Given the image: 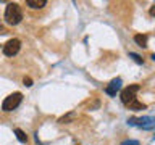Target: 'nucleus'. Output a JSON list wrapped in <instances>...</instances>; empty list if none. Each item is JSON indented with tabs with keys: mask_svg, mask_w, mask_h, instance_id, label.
<instances>
[{
	"mask_svg": "<svg viewBox=\"0 0 155 145\" xmlns=\"http://www.w3.org/2000/svg\"><path fill=\"white\" fill-rule=\"evenodd\" d=\"M23 19V10L18 3H8L7 8H5V21L12 26H16V24L21 23Z\"/></svg>",
	"mask_w": 155,
	"mask_h": 145,
	"instance_id": "f257e3e1",
	"label": "nucleus"
},
{
	"mask_svg": "<svg viewBox=\"0 0 155 145\" xmlns=\"http://www.w3.org/2000/svg\"><path fill=\"white\" fill-rule=\"evenodd\" d=\"M23 102V94L21 92H15V94L8 95L2 103V110L3 111H13L15 108H18L19 103Z\"/></svg>",
	"mask_w": 155,
	"mask_h": 145,
	"instance_id": "f03ea898",
	"label": "nucleus"
},
{
	"mask_svg": "<svg viewBox=\"0 0 155 145\" xmlns=\"http://www.w3.org/2000/svg\"><path fill=\"white\" fill-rule=\"evenodd\" d=\"M128 124L131 126H137L140 129H145V130H150L155 127V119L152 116H144V118H131L128 119Z\"/></svg>",
	"mask_w": 155,
	"mask_h": 145,
	"instance_id": "7ed1b4c3",
	"label": "nucleus"
},
{
	"mask_svg": "<svg viewBox=\"0 0 155 145\" xmlns=\"http://www.w3.org/2000/svg\"><path fill=\"white\" fill-rule=\"evenodd\" d=\"M139 84H133V85H128L126 89L121 90V95H120V98L121 102H123L124 105H129L131 102H134L136 100V94L139 92Z\"/></svg>",
	"mask_w": 155,
	"mask_h": 145,
	"instance_id": "20e7f679",
	"label": "nucleus"
},
{
	"mask_svg": "<svg viewBox=\"0 0 155 145\" xmlns=\"http://www.w3.org/2000/svg\"><path fill=\"white\" fill-rule=\"evenodd\" d=\"M21 48V40L19 39H10V40L3 45V55L7 56H15Z\"/></svg>",
	"mask_w": 155,
	"mask_h": 145,
	"instance_id": "39448f33",
	"label": "nucleus"
},
{
	"mask_svg": "<svg viewBox=\"0 0 155 145\" xmlns=\"http://www.w3.org/2000/svg\"><path fill=\"white\" fill-rule=\"evenodd\" d=\"M121 84H123L121 77H116V79H113L108 85L105 87V94H107V95H110V97H115V95H116V92L121 89Z\"/></svg>",
	"mask_w": 155,
	"mask_h": 145,
	"instance_id": "423d86ee",
	"label": "nucleus"
},
{
	"mask_svg": "<svg viewBox=\"0 0 155 145\" xmlns=\"http://www.w3.org/2000/svg\"><path fill=\"white\" fill-rule=\"evenodd\" d=\"M26 5L29 8H34V10H37V8H44L47 5V0H26Z\"/></svg>",
	"mask_w": 155,
	"mask_h": 145,
	"instance_id": "0eeeda50",
	"label": "nucleus"
},
{
	"mask_svg": "<svg viewBox=\"0 0 155 145\" xmlns=\"http://www.w3.org/2000/svg\"><path fill=\"white\" fill-rule=\"evenodd\" d=\"M147 40H149L147 34H136L134 36V42L137 44L139 47H147Z\"/></svg>",
	"mask_w": 155,
	"mask_h": 145,
	"instance_id": "6e6552de",
	"label": "nucleus"
},
{
	"mask_svg": "<svg viewBox=\"0 0 155 145\" xmlns=\"http://www.w3.org/2000/svg\"><path fill=\"white\" fill-rule=\"evenodd\" d=\"M128 106H129V110H133V111H139V110H145V108H147V105H145V103H140V102H137V100L131 102Z\"/></svg>",
	"mask_w": 155,
	"mask_h": 145,
	"instance_id": "1a4fd4ad",
	"label": "nucleus"
},
{
	"mask_svg": "<svg viewBox=\"0 0 155 145\" xmlns=\"http://www.w3.org/2000/svg\"><path fill=\"white\" fill-rule=\"evenodd\" d=\"M15 134H16V139H18L21 143H26V142H28V135L24 134V130H21V129H15Z\"/></svg>",
	"mask_w": 155,
	"mask_h": 145,
	"instance_id": "9d476101",
	"label": "nucleus"
},
{
	"mask_svg": "<svg viewBox=\"0 0 155 145\" xmlns=\"http://www.w3.org/2000/svg\"><path fill=\"white\" fill-rule=\"evenodd\" d=\"M129 58H133V60L137 63V65H144V60L140 58V55H137V53H133V52H131V53H129Z\"/></svg>",
	"mask_w": 155,
	"mask_h": 145,
	"instance_id": "9b49d317",
	"label": "nucleus"
},
{
	"mask_svg": "<svg viewBox=\"0 0 155 145\" xmlns=\"http://www.w3.org/2000/svg\"><path fill=\"white\" fill-rule=\"evenodd\" d=\"M73 118H74V113H70V114H66V116H63V118L58 119V123H68V121L73 119Z\"/></svg>",
	"mask_w": 155,
	"mask_h": 145,
	"instance_id": "f8f14e48",
	"label": "nucleus"
},
{
	"mask_svg": "<svg viewBox=\"0 0 155 145\" xmlns=\"http://www.w3.org/2000/svg\"><path fill=\"white\" fill-rule=\"evenodd\" d=\"M121 145H140V143L137 142V140H124Z\"/></svg>",
	"mask_w": 155,
	"mask_h": 145,
	"instance_id": "ddd939ff",
	"label": "nucleus"
},
{
	"mask_svg": "<svg viewBox=\"0 0 155 145\" xmlns=\"http://www.w3.org/2000/svg\"><path fill=\"white\" fill-rule=\"evenodd\" d=\"M23 82H24V85H28V87H31V85H32V79H31V77H24Z\"/></svg>",
	"mask_w": 155,
	"mask_h": 145,
	"instance_id": "4468645a",
	"label": "nucleus"
},
{
	"mask_svg": "<svg viewBox=\"0 0 155 145\" xmlns=\"http://www.w3.org/2000/svg\"><path fill=\"white\" fill-rule=\"evenodd\" d=\"M150 14H152V16L155 14V7H152V8H150Z\"/></svg>",
	"mask_w": 155,
	"mask_h": 145,
	"instance_id": "2eb2a0df",
	"label": "nucleus"
}]
</instances>
